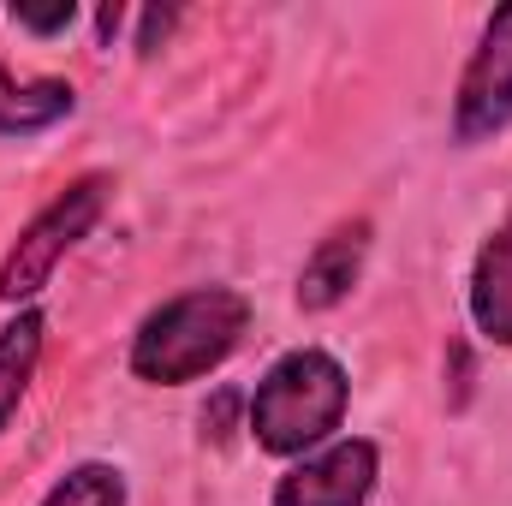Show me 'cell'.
Segmentation results:
<instances>
[{"label":"cell","instance_id":"cell-1","mask_svg":"<svg viewBox=\"0 0 512 506\" xmlns=\"http://www.w3.org/2000/svg\"><path fill=\"white\" fill-rule=\"evenodd\" d=\"M251 334V298L239 286H185L173 298H161L155 310H143V322L131 328L126 370L143 387H191L209 381Z\"/></svg>","mask_w":512,"mask_h":506},{"label":"cell","instance_id":"cell-2","mask_svg":"<svg viewBox=\"0 0 512 506\" xmlns=\"http://www.w3.org/2000/svg\"><path fill=\"white\" fill-rule=\"evenodd\" d=\"M352 411V376L328 346H292L280 352L245 399V435L268 459H304L328 441H340V423Z\"/></svg>","mask_w":512,"mask_h":506},{"label":"cell","instance_id":"cell-3","mask_svg":"<svg viewBox=\"0 0 512 506\" xmlns=\"http://www.w3.org/2000/svg\"><path fill=\"white\" fill-rule=\"evenodd\" d=\"M114 191H120L114 173H102V167H96V173H78V179H66V185L18 227V239L0 256V304H6V310H30V304L54 286L60 262L102 227Z\"/></svg>","mask_w":512,"mask_h":506},{"label":"cell","instance_id":"cell-4","mask_svg":"<svg viewBox=\"0 0 512 506\" xmlns=\"http://www.w3.org/2000/svg\"><path fill=\"white\" fill-rule=\"evenodd\" d=\"M512 126V0L495 6L453 84V143L477 149Z\"/></svg>","mask_w":512,"mask_h":506},{"label":"cell","instance_id":"cell-5","mask_svg":"<svg viewBox=\"0 0 512 506\" xmlns=\"http://www.w3.org/2000/svg\"><path fill=\"white\" fill-rule=\"evenodd\" d=\"M382 483V447L370 435H340L274 477L268 506H370Z\"/></svg>","mask_w":512,"mask_h":506},{"label":"cell","instance_id":"cell-6","mask_svg":"<svg viewBox=\"0 0 512 506\" xmlns=\"http://www.w3.org/2000/svg\"><path fill=\"white\" fill-rule=\"evenodd\" d=\"M370 245H376V227H370L364 215L328 227V233L316 239V251L304 256V268H298V286H292L298 310H304V316H328V310H340V304L358 292L364 268H370Z\"/></svg>","mask_w":512,"mask_h":506},{"label":"cell","instance_id":"cell-7","mask_svg":"<svg viewBox=\"0 0 512 506\" xmlns=\"http://www.w3.org/2000/svg\"><path fill=\"white\" fill-rule=\"evenodd\" d=\"M465 316H471L477 340L512 352V221H501V227L477 245V256H471Z\"/></svg>","mask_w":512,"mask_h":506},{"label":"cell","instance_id":"cell-8","mask_svg":"<svg viewBox=\"0 0 512 506\" xmlns=\"http://www.w3.org/2000/svg\"><path fill=\"white\" fill-rule=\"evenodd\" d=\"M78 114V90L66 78H18L0 60V137H42Z\"/></svg>","mask_w":512,"mask_h":506},{"label":"cell","instance_id":"cell-9","mask_svg":"<svg viewBox=\"0 0 512 506\" xmlns=\"http://www.w3.org/2000/svg\"><path fill=\"white\" fill-rule=\"evenodd\" d=\"M42 352H48V310L30 304V310H12L0 322V441L18 417V405L30 399V381L42 370Z\"/></svg>","mask_w":512,"mask_h":506},{"label":"cell","instance_id":"cell-10","mask_svg":"<svg viewBox=\"0 0 512 506\" xmlns=\"http://www.w3.org/2000/svg\"><path fill=\"white\" fill-rule=\"evenodd\" d=\"M126 501H131L126 471H120L114 459H78V465H66V471L42 489L36 506H126Z\"/></svg>","mask_w":512,"mask_h":506},{"label":"cell","instance_id":"cell-11","mask_svg":"<svg viewBox=\"0 0 512 506\" xmlns=\"http://www.w3.org/2000/svg\"><path fill=\"white\" fill-rule=\"evenodd\" d=\"M6 18L18 24V30H30V36H66L72 24H78V6L72 0H60V6H6Z\"/></svg>","mask_w":512,"mask_h":506},{"label":"cell","instance_id":"cell-12","mask_svg":"<svg viewBox=\"0 0 512 506\" xmlns=\"http://www.w3.org/2000/svg\"><path fill=\"white\" fill-rule=\"evenodd\" d=\"M173 30H179V6H143V12H137V36H131L137 60H155Z\"/></svg>","mask_w":512,"mask_h":506},{"label":"cell","instance_id":"cell-13","mask_svg":"<svg viewBox=\"0 0 512 506\" xmlns=\"http://www.w3.org/2000/svg\"><path fill=\"white\" fill-rule=\"evenodd\" d=\"M126 18H131V6H120V0H114V6H96V42H102V48H114V42H120V30H126Z\"/></svg>","mask_w":512,"mask_h":506}]
</instances>
